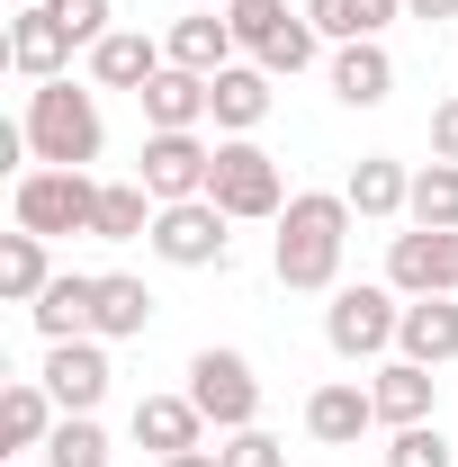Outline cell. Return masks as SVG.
I'll list each match as a JSON object with an SVG mask.
<instances>
[{"mask_svg":"<svg viewBox=\"0 0 458 467\" xmlns=\"http://www.w3.org/2000/svg\"><path fill=\"white\" fill-rule=\"evenodd\" d=\"M387 90H396V63H387V46H378V36L333 55V99H342V109H378Z\"/></svg>","mask_w":458,"mask_h":467,"instance_id":"cb8c5ba5","label":"cell"},{"mask_svg":"<svg viewBox=\"0 0 458 467\" xmlns=\"http://www.w3.org/2000/svg\"><path fill=\"white\" fill-rule=\"evenodd\" d=\"M162 46H172L180 72H207V81H216V72L234 63V18H225V9H198V18H180Z\"/></svg>","mask_w":458,"mask_h":467,"instance_id":"7402d4cb","label":"cell"},{"mask_svg":"<svg viewBox=\"0 0 458 467\" xmlns=\"http://www.w3.org/2000/svg\"><path fill=\"white\" fill-rule=\"evenodd\" d=\"M207 171H216V153L198 144V135H144V189L162 198V207H180V198H207Z\"/></svg>","mask_w":458,"mask_h":467,"instance_id":"30bf717a","label":"cell"},{"mask_svg":"<svg viewBox=\"0 0 458 467\" xmlns=\"http://www.w3.org/2000/svg\"><path fill=\"white\" fill-rule=\"evenodd\" d=\"M46 9L63 18V36H72V46H99V36H109V9H117V0H46Z\"/></svg>","mask_w":458,"mask_h":467,"instance_id":"1f68e13d","label":"cell"},{"mask_svg":"<svg viewBox=\"0 0 458 467\" xmlns=\"http://www.w3.org/2000/svg\"><path fill=\"white\" fill-rule=\"evenodd\" d=\"M46 467H109V431L90 413H63L55 441H46Z\"/></svg>","mask_w":458,"mask_h":467,"instance_id":"f546056e","label":"cell"},{"mask_svg":"<svg viewBox=\"0 0 458 467\" xmlns=\"http://www.w3.org/2000/svg\"><path fill=\"white\" fill-rule=\"evenodd\" d=\"M216 459H225V467H287V459H279V441H270L261 422H252V431H234V441L216 450Z\"/></svg>","mask_w":458,"mask_h":467,"instance_id":"d6a6232c","label":"cell"},{"mask_svg":"<svg viewBox=\"0 0 458 467\" xmlns=\"http://www.w3.org/2000/svg\"><path fill=\"white\" fill-rule=\"evenodd\" d=\"M135 99H144V126H153V135H198V117H216L207 72H180V63H162Z\"/></svg>","mask_w":458,"mask_h":467,"instance_id":"7c38bea8","label":"cell"},{"mask_svg":"<svg viewBox=\"0 0 458 467\" xmlns=\"http://www.w3.org/2000/svg\"><path fill=\"white\" fill-rule=\"evenodd\" d=\"M9 216H18V234H90L99 225V180L90 171H18V189H9Z\"/></svg>","mask_w":458,"mask_h":467,"instance_id":"277c9868","label":"cell"},{"mask_svg":"<svg viewBox=\"0 0 458 467\" xmlns=\"http://www.w3.org/2000/svg\"><path fill=\"white\" fill-rule=\"evenodd\" d=\"M27 153L46 162V171H90L99 162V144H109V126H99V99L90 90H72V81H36L27 90Z\"/></svg>","mask_w":458,"mask_h":467,"instance_id":"7a4b0ae2","label":"cell"},{"mask_svg":"<svg viewBox=\"0 0 458 467\" xmlns=\"http://www.w3.org/2000/svg\"><path fill=\"white\" fill-rule=\"evenodd\" d=\"M55 422H63V405L46 396V378H36V387L18 378V387L0 396V450H46V441H55Z\"/></svg>","mask_w":458,"mask_h":467,"instance_id":"603a6c76","label":"cell"},{"mask_svg":"<svg viewBox=\"0 0 458 467\" xmlns=\"http://www.w3.org/2000/svg\"><path fill=\"white\" fill-rule=\"evenodd\" d=\"M9 9H36V0H9Z\"/></svg>","mask_w":458,"mask_h":467,"instance_id":"8d00e7d4","label":"cell"},{"mask_svg":"<svg viewBox=\"0 0 458 467\" xmlns=\"http://www.w3.org/2000/svg\"><path fill=\"white\" fill-rule=\"evenodd\" d=\"M342 198H350V216H404V198H413V171H404L396 153H359L350 162V180H342Z\"/></svg>","mask_w":458,"mask_h":467,"instance_id":"ffe728a7","label":"cell"},{"mask_svg":"<svg viewBox=\"0 0 458 467\" xmlns=\"http://www.w3.org/2000/svg\"><path fill=\"white\" fill-rule=\"evenodd\" d=\"M153 216H162V198L144 189V180H99V243H144L153 234Z\"/></svg>","mask_w":458,"mask_h":467,"instance_id":"d4e9b609","label":"cell"},{"mask_svg":"<svg viewBox=\"0 0 458 467\" xmlns=\"http://www.w3.org/2000/svg\"><path fill=\"white\" fill-rule=\"evenodd\" d=\"M162 63H172V46H153V36H135V27H109V36L90 46V81H99V90H144Z\"/></svg>","mask_w":458,"mask_h":467,"instance_id":"ac0fdd59","label":"cell"},{"mask_svg":"<svg viewBox=\"0 0 458 467\" xmlns=\"http://www.w3.org/2000/svg\"><path fill=\"white\" fill-rule=\"evenodd\" d=\"M413 225H450L458 234V162H422L413 171V198H404Z\"/></svg>","mask_w":458,"mask_h":467,"instance_id":"f1b7e54d","label":"cell"},{"mask_svg":"<svg viewBox=\"0 0 458 467\" xmlns=\"http://www.w3.org/2000/svg\"><path fill=\"white\" fill-rule=\"evenodd\" d=\"M387 467H458V459H450V431H441V422L396 431V441H387Z\"/></svg>","mask_w":458,"mask_h":467,"instance_id":"4dcf8cb0","label":"cell"},{"mask_svg":"<svg viewBox=\"0 0 458 467\" xmlns=\"http://www.w3.org/2000/svg\"><path fill=\"white\" fill-rule=\"evenodd\" d=\"M46 396L63 413H99V396H109V350H99V333L46 342Z\"/></svg>","mask_w":458,"mask_h":467,"instance_id":"8fae6325","label":"cell"},{"mask_svg":"<svg viewBox=\"0 0 458 467\" xmlns=\"http://www.w3.org/2000/svg\"><path fill=\"white\" fill-rule=\"evenodd\" d=\"M396 350L422 359V368H450V359H458V296H404Z\"/></svg>","mask_w":458,"mask_h":467,"instance_id":"2e32d148","label":"cell"},{"mask_svg":"<svg viewBox=\"0 0 458 467\" xmlns=\"http://www.w3.org/2000/svg\"><path fill=\"white\" fill-rule=\"evenodd\" d=\"M432 162H458V99L432 109Z\"/></svg>","mask_w":458,"mask_h":467,"instance_id":"836d02e7","label":"cell"},{"mask_svg":"<svg viewBox=\"0 0 458 467\" xmlns=\"http://www.w3.org/2000/svg\"><path fill=\"white\" fill-rule=\"evenodd\" d=\"M378 422V405H369V387L359 378H333V387H315L306 396V431L324 441V450H359V431Z\"/></svg>","mask_w":458,"mask_h":467,"instance_id":"9a60e30c","label":"cell"},{"mask_svg":"<svg viewBox=\"0 0 458 467\" xmlns=\"http://www.w3.org/2000/svg\"><path fill=\"white\" fill-rule=\"evenodd\" d=\"M413 18H458V0H404Z\"/></svg>","mask_w":458,"mask_h":467,"instance_id":"e575fe53","label":"cell"},{"mask_svg":"<svg viewBox=\"0 0 458 467\" xmlns=\"http://www.w3.org/2000/svg\"><path fill=\"white\" fill-rule=\"evenodd\" d=\"M270 81H279V72H261V63H225V72L207 81V99H216V126H225V135H252V126L270 117Z\"/></svg>","mask_w":458,"mask_h":467,"instance_id":"44dd1931","label":"cell"},{"mask_svg":"<svg viewBox=\"0 0 458 467\" xmlns=\"http://www.w3.org/2000/svg\"><path fill=\"white\" fill-rule=\"evenodd\" d=\"M162 467H225L216 450H180V459H162Z\"/></svg>","mask_w":458,"mask_h":467,"instance_id":"d590c367","label":"cell"},{"mask_svg":"<svg viewBox=\"0 0 458 467\" xmlns=\"http://www.w3.org/2000/svg\"><path fill=\"white\" fill-rule=\"evenodd\" d=\"M189 405L207 413L216 431H252V422H261V378H252V359L207 342L198 359H189Z\"/></svg>","mask_w":458,"mask_h":467,"instance_id":"5b68a950","label":"cell"},{"mask_svg":"<svg viewBox=\"0 0 458 467\" xmlns=\"http://www.w3.org/2000/svg\"><path fill=\"white\" fill-rule=\"evenodd\" d=\"M396 9H404V0H306L315 36H333V46H369V36H387Z\"/></svg>","mask_w":458,"mask_h":467,"instance_id":"4316f807","label":"cell"},{"mask_svg":"<svg viewBox=\"0 0 458 467\" xmlns=\"http://www.w3.org/2000/svg\"><path fill=\"white\" fill-rule=\"evenodd\" d=\"M216 9H225V0H216Z\"/></svg>","mask_w":458,"mask_h":467,"instance_id":"74e56055","label":"cell"},{"mask_svg":"<svg viewBox=\"0 0 458 467\" xmlns=\"http://www.w3.org/2000/svg\"><path fill=\"white\" fill-rule=\"evenodd\" d=\"M27 315H36V333H46V342H81V333H90V315H99V279H90V270H55V288L36 296Z\"/></svg>","mask_w":458,"mask_h":467,"instance_id":"d6986e66","label":"cell"},{"mask_svg":"<svg viewBox=\"0 0 458 467\" xmlns=\"http://www.w3.org/2000/svg\"><path fill=\"white\" fill-rule=\"evenodd\" d=\"M207 198L225 207L234 225H279V207H287L279 153H261L252 135H234V144H216V171H207Z\"/></svg>","mask_w":458,"mask_h":467,"instance_id":"3957f363","label":"cell"},{"mask_svg":"<svg viewBox=\"0 0 458 467\" xmlns=\"http://www.w3.org/2000/svg\"><path fill=\"white\" fill-rule=\"evenodd\" d=\"M46 288H55L46 234H9V243H0V296H9V306H36Z\"/></svg>","mask_w":458,"mask_h":467,"instance_id":"83f0119b","label":"cell"},{"mask_svg":"<svg viewBox=\"0 0 458 467\" xmlns=\"http://www.w3.org/2000/svg\"><path fill=\"white\" fill-rule=\"evenodd\" d=\"M396 324H404L396 288H333V306H324L333 359H378V350H396Z\"/></svg>","mask_w":458,"mask_h":467,"instance_id":"ba28073f","label":"cell"},{"mask_svg":"<svg viewBox=\"0 0 458 467\" xmlns=\"http://www.w3.org/2000/svg\"><path fill=\"white\" fill-rule=\"evenodd\" d=\"M144 324H153V288L126 279V270H109V279H99V315H90V333H99V342H135Z\"/></svg>","mask_w":458,"mask_h":467,"instance_id":"484cf974","label":"cell"},{"mask_svg":"<svg viewBox=\"0 0 458 467\" xmlns=\"http://www.w3.org/2000/svg\"><path fill=\"white\" fill-rule=\"evenodd\" d=\"M9 63H18L27 81H63V63H72V36H63V18L46 9V0L9 18Z\"/></svg>","mask_w":458,"mask_h":467,"instance_id":"e0dca14e","label":"cell"},{"mask_svg":"<svg viewBox=\"0 0 458 467\" xmlns=\"http://www.w3.org/2000/svg\"><path fill=\"white\" fill-rule=\"evenodd\" d=\"M234 46L261 72H306L315 63V18H287V0H225Z\"/></svg>","mask_w":458,"mask_h":467,"instance_id":"8992f818","label":"cell"},{"mask_svg":"<svg viewBox=\"0 0 458 467\" xmlns=\"http://www.w3.org/2000/svg\"><path fill=\"white\" fill-rule=\"evenodd\" d=\"M126 431H135V450H153V459H180V450H207V441H198V431H207V413L189 405V387H180V396H144Z\"/></svg>","mask_w":458,"mask_h":467,"instance_id":"5bb4252c","label":"cell"},{"mask_svg":"<svg viewBox=\"0 0 458 467\" xmlns=\"http://www.w3.org/2000/svg\"><path fill=\"white\" fill-rule=\"evenodd\" d=\"M387 288L396 296H458V234L450 225H413L387 243Z\"/></svg>","mask_w":458,"mask_h":467,"instance_id":"9c48e42d","label":"cell"},{"mask_svg":"<svg viewBox=\"0 0 458 467\" xmlns=\"http://www.w3.org/2000/svg\"><path fill=\"white\" fill-rule=\"evenodd\" d=\"M432 396H441V378H432L422 359H404V350L378 368V378H369V405H378V422H387V431H413V422H432Z\"/></svg>","mask_w":458,"mask_h":467,"instance_id":"4fadbf2b","label":"cell"},{"mask_svg":"<svg viewBox=\"0 0 458 467\" xmlns=\"http://www.w3.org/2000/svg\"><path fill=\"white\" fill-rule=\"evenodd\" d=\"M234 216L216 207V198H180V207H162L153 216V261H172V270H225V252H234Z\"/></svg>","mask_w":458,"mask_h":467,"instance_id":"52a82bcc","label":"cell"},{"mask_svg":"<svg viewBox=\"0 0 458 467\" xmlns=\"http://www.w3.org/2000/svg\"><path fill=\"white\" fill-rule=\"evenodd\" d=\"M342 243H350V198L342 189H297L279 207V243H270V270H279V288L315 296L342 279Z\"/></svg>","mask_w":458,"mask_h":467,"instance_id":"6da1fadb","label":"cell"}]
</instances>
